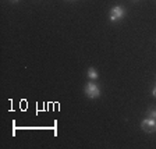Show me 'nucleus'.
<instances>
[{"instance_id":"1","label":"nucleus","mask_w":156,"mask_h":149,"mask_svg":"<svg viewBox=\"0 0 156 149\" xmlns=\"http://www.w3.org/2000/svg\"><path fill=\"white\" fill-rule=\"evenodd\" d=\"M84 92L89 99H98V98L101 96V87L98 84H95V82H92V80H91V81L85 85Z\"/></svg>"},{"instance_id":"2","label":"nucleus","mask_w":156,"mask_h":149,"mask_svg":"<svg viewBox=\"0 0 156 149\" xmlns=\"http://www.w3.org/2000/svg\"><path fill=\"white\" fill-rule=\"evenodd\" d=\"M141 128H142L144 133H148V134L156 133V119H152V117L144 119L141 121Z\"/></svg>"},{"instance_id":"3","label":"nucleus","mask_w":156,"mask_h":149,"mask_svg":"<svg viewBox=\"0 0 156 149\" xmlns=\"http://www.w3.org/2000/svg\"><path fill=\"white\" fill-rule=\"evenodd\" d=\"M123 17H126V9H123L121 6H114L109 13V20L112 23H116L119 20H121Z\"/></svg>"},{"instance_id":"4","label":"nucleus","mask_w":156,"mask_h":149,"mask_svg":"<svg viewBox=\"0 0 156 149\" xmlns=\"http://www.w3.org/2000/svg\"><path fill=\"white\" fill-rule=\"evenodd\" d=\"M87 75H88V78H89V80H92V81H95V80H98V78H99V74H98V71L95 70L94 67H89V68H88Z\"/></svg>"},{"instance_id":"5","label":"nucleus","mask_w":156,"mask_h":149,"mask_svg":"<svg viewBox=\"0 0 156 149\" xmlns=\"http://www.w3.org/2000/svg\"><path fill=\"white\" fill-rule=\"evenodd\" d=\"M148 116L152 117V119H156V107H151L148 110Z\"/></svg>"},{"instance_id":"6","label":"nucleus","mask_w":156,"mask_h":149,"mask_svg":"<svg viewBox=\"0 0 156 149\" xmlns=\"http://www.w3.org/2000/svg\"><path fill=\"white\" fill-rule=\"evenodd\" d=\"M152 96H153V98H156V85L153 87V89H152Z\"/></svg>"},{"instance_id":"7","label":"nucleus","mask_w":156,"mask_h":149,"mask_svg":"<svg viewBox=\"0 0 156 149\" xmlns=\"http://www.w3.org/2000/svg\"><path fill=\"white\" fill-rule=\"evenodd\" d=\"M11 3H18V0H10Z\"/></svg>"}]
</instances>
